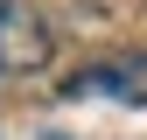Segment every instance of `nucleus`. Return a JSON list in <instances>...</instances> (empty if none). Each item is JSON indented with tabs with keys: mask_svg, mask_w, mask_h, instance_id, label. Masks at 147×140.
<instances>
[{
	"mask_svg": "<svg viewBox=\"0 0 147 140\" xmlns=\"http://www.w3.org/2000/svg\"><path fill=\"white\" fill-rule=\"evenodd\" d=\"M56 56V35L35 14V0H0V77H28Z\"/></svg>",
	"mask_w": 147,
	"mask_h": 140,
	"instance_id": "1",
	"label": "nucleus"
},
{
	"mask_svg": "<svg viewBox=\"0 0 147 140\" xmlns=\"http://www.w3.org/2000/svg\"><path fill=\"white\" fill-rule=\"evenodd\" d=\"M63 98L147 105V56H140V49H119V56H105V63H91V70H70V77H63Z\"/></svg>",
	"mask_w": 147,
	"mask_h": 140,
	"instance_id": "2",
	"label": "nucleus"
}]
</instances>
